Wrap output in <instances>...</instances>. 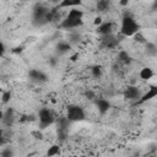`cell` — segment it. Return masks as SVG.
Returning <instances> with one entry per match:
<instances>
[{
  "mask_svg": "<svg viewBox=\"0 0 157 157\" xmlns=\"http://www.w3.org/2000/svg\"><path fill=\"white\" fill-rule=\"evenodd\" d=\"M137 32H140V25L136 22V20L132 17L131 13L125 12L121 18L120 34H123L124 37H132Z\"/></svg>",
  "mask_w": 157,
  "mask_h": 157,
  "instance_id": "obj_1",
  "label": "cell"
},
{
  "mask_svg": "<svg viewBox=\"0 0 157 157\" xmlns=\"http://www.w3.org/2000/svg\"><path fill=\"white\" fill-rule=\"evenodd\" d=\"M66 118L70 123L82 121V120L86 119L85 109L81 105H77V104H69L67 108H66Z\"/></svg>",
  "mask_w": 157,
  "mask_h": 157,
  "instance_id": "obj_2",
  "label": "cell"
},
{
  "mask_svg": "<svg viewBox=\"0 0 157 157\" xmlns=\"http://www.w3.org/2000/svg\"><path fill=\"white\" fill-rule=\"evenodd\" d=\"M38 121H39V129H47L55 121L53 112L49 108H40L38 112Z\"/></svg>",
  "mask_w": 157,
  "mask_h": 157,
  "instance_id": "obj_3",
  "label": "cell"
},
{
  "mask_svg": "<svg viewBox=\"0 0 157 157\" xmlns=\"http://www.w3.org/2000/svg\"><path fill=\"white\" fill-rule=\"evenodd\" d=\"M49 9L47 6H44L43 4H37L33 7V23L36 26H42L45 25V16L48 13Z\"/></svg>",
  "mask_w": 157,
  "mask_h": 157,
  "instance_id": "obj_4",
  "label": "cell"
},
{
  "mask_svg": "<svg viewBox=\"0 0 157 157\" xmlns=\"http://www.w3.org/2000/svg\"><path fill=\"white\" fill-rule=\"evenodd\" d=\"M83 25V20L82 18H67L65 17L59 25L58 27L60 29H74V28H78Z\"/></svg>",
  "mask_w": 157,
  "mask_h": 157,
  "instance_id": "obj_5",
  "label": "cell"
},
{
  "mask_svg": "<svg viewBox=\"0 0 157 157\" xmlns=\"http://www.w3.org/2000/svg\"><path fill=\"white\" fill-rule=\"evenodd\" d=\"M156 97H157V86L152 85V86H150L147 92L141 94V97L135 102V105H140L142 103H146V102H148V101H151L152 98H156Z\"/></svg>",
  "mask_w": 157,
  "mask_h": 157,
  "instance_id": "obj_6",
  "label": "cell"
},
{
  "mask_svg": "<svg viewBox=\"0 0 157 157\" xmlns=\"http://www.w3.org/2000/svg\"><path fill=\"white\" fill-rule=\"evenodd\" d=\"M124 98L125 99H129V101H137L140 97H141V91L137 86H128L125 90H124Z\"/></svg>",
  "mask_w": 157,
  "mask_h": 157,
  "instance_id": "obj_7",
  "label": "cell"
},
{
  "mask_svg": "<svg viewBox=\"0 0 157 157\" xmlns=\"http://www.w3.org/2000/svg\"><path fill=\"white\" fill-rule=\"evenodd\" d=\"M102 45L107 49H115L119 45V39L118 37H115L114 34H108L102 37Z\"/></svg>",
  "mask_w": 157,
  "mask_h": 157,
  "instance_id": "obj_8",
  "label": "cell"
},
{
  "mask_svg": "<svg viewBox=\"0 0 157 157\" xmlns=\"http://www.w3.org/2000/svg\"><path fill=\"white\" fill-rule=\"evenodd\" d=\"M28 77L34 82H47L49 80L47 74H44L43 71L37 70V69H31L28 71Z\"/></svg>",
  "mask_w": 157,
  "mask_h": 157,
  "instance_id": "obj_9",
  "label": "cell"
},
{
  "mask_svg": "<svg viewBox=\"0 0 157 157\" xmlns=\"http://www.w3.org/2000/svg\"><path fill=\"white\" fill-rule=\"evenodd\" d=\"M94 104H96V107H97L98 112H99L102 115H103V114H105V113H108V110L112 108L110 102H109L108 99H105V98H96Z\"/></svg>",
  "mask_w": 157,
  "mask_h": 157,
  "instance_id": "obj_10",
  "label": "cell"
},
{
  "mask_svg": "<svg viewBox=\"0 0 157 157\" xmlns=\"http://www.w3.org/2000/svg\"><path fill=\"white\" fill-rule=\"evenodd\" d=\"M113 28H114L113 22H110V21L103 22L102 25H99V26L97 27V33H98L99 36H102V37L108 36V34H113Z\"/></svg>",
  "mask_w": 157,
  "mask_h": 157,
  "instance_id": "obj_11",
  "label": "cell"
},
{
  "mask_svg": "<svg viewBox=\"0 0 157 157\" xmlns=\"http://www.w3.org/2000/svg\"><path fill=\"white\" fill-rule=\"evenodd\" d=\"M81 5H82L81 0H63L56 6H58V9H74V7L81 6Z\"/></svg>",
  "mask_w": 157,
  "mask_h": 157,
  "instance_id": "obj_12",
  "label": "cell"
},
{
  "mask_svg": "<svg viewBox=\"0 0 157 157\" xmlns=\"http://www.w3.org/2000/svg\"><path fill=\"white\" fill-rule=\"evenodd\" d=\"M13 120H15V110H13L12 108H7V109L4 112V118H2L1 121H2L6 126H10V125H12Z\"/></svg>",
  "mask_w": 157,
  "mask_h": 157,
  "instance_id": "obj_13",
  "label": "cell"
},
{
  "mask_svg": "<svg viewBox=\"0 0 157 157\" xmlns=\"http://www.w3.org/2000/svg\"><path fill=\"white\" fill-rule=\"evenodd\" d=\"M139 76H140L141 80H144V81H148V80H151V78L155 76V72H153V70H152L150 66H144V67L140 70Z\"/></svg>",
  "mask_w": 157,
  "mask_h": 157,
  "instance_id": "obj_14",
  "label": "cell"
},
{
  "mask_svg": "<svg viewBox=\"0 0 157 157\" xmlns=\"http://www.w3.org/2000/svg\"><path fill=\"white\" fill-rule=\"evenodd\" d=\"M55 48H56V52L59 54H66L72 49V45H71V43H69L66 40H61V42H59L56 44Z\"/></svg>",
  "mask_w": 157,
  "mask_h": 157,
  "instance_id": "obj_15",
  "label": "cell"
},
{
  "mask_svg": "<svg viewBox=\"0 0 157 157\" xmlns=\"http://www.w3.org/2000/svg\"><path fill=\"white\" fill-rule=\"evenodd\" d=\"M118 60L120 61V63H123L124 65H129V64H131V61H132V58H131V55L126 52V50H119L118 52Z\"/></svg>",
  "mask_w": 157,
  "mask_h": 157,
  "instance_id": "obj_16",
  "label": "cell"
},
{
  "mask_svg": "<svg viewBox=\"0 0 157 157\" xmlns=\"http://www.w3.org/2000/svg\"><path fill=\"white\" fill-rule=\"evenodd\" d=\"M109 9H110V1H109V0H99V1L96 4V10H97V12H99V13L107 12Z\"/></svg>",
  "mask_w": 157,
  "mask_h": 157,
  "instance_id": "obj_17",
  "label": "cell"
},
{
  "mask_svg": "<svg viewBox=\"0 0 157 157\" xmlns=\"http://www.w3.org/2000/svg\"><path fill=\"white\" fill-rule=\"evenodd\" d=\"M83 15H85L83 10H81L78 7H74V9H70L69 10L66 17L67 18H83Z\"/></svg>",
  "mask_w": 157,
  "mask_h": 157,
  "instance_id": "obj_18",
  "label": "cell"
},
{
  "mask_svg": "<svg viewBox=\"0 0 157 157\" xmlns=\"http://www.w3.org/2000/svg\"><path fill=\"white\" fill-rule=\"evenodd\" d=\"M61 152V147L58 144H53L52 146H49V148L47 150V157H55L59 156Z\"/></svg>",
  "mask_w": 157,
  "mask_h": 157,
  "instance_id": "obj_19",
  "label": "cell"
},
{
  "mask_svg": "<svg viewBox=\"0 0 157 157\" xmlns=\"http://www.w3.org/2000/svg\"><path fill=\"white\" fill-rule=\"evenodd\" d=\"M91 74H92L93 77L99 78V77L102 76V74H103V69H102V66L98 65V64L92 65V66H91Z\"/></svg>",
  "mask_w": 157,
  "mask_h": 157,
  "instance_id": "obj_20",
  "label": "cell"
},
{
  "mask_svg": "<svg viewBox=\"0 0 157 157\" xmlns=\"http://www.w3.org/2000/svg\"><path fill=\"white\" fill-rule=\"evenodd\" d=\"M11 98H12V92L10 90L2 91V93H1V103L2 104H9Z\"/></svg>",
  "mask_w": 157,
  "mask_h": 157,
  "instance_id": "obj_21",
  "label": "cell"
},
{
  "mask_svg": "<svg viewBox=\"0 0 157 157\" xmlns=\"http://www.w3.org/2000/svg\"><path fill=\"white\" fill-rule=\"evenodd\" d=\"M56 123H58V129H69L70 121L67 120L66 117H60Z\"/></svg>",
  "mask_w": 157,
  "mask_h": 157,
  "instance_id": "obj_22",
  "label": "cell"
},
{
  "mask_svg": "<svg viewBox=\"0 0 157 157\" xmlns=\"http://www.w3.org/2000/svg\"><path fill=\"white\" fill-rule=\"evenodd\" d=\"M67 137V129H58V140L59 142H64Z\"/></svg>",
  "mask_w": 157,
  "mask_h": 157,
  "instance_id": "obj_23",
  "label": "cell"
},
{
  "mask_svg": "<svg viewBox=\"0 0 157 157\" xmlns=\"http://www.w3.org/2000/svg\"><path fill=\"white\" fill-rule=\"evenodd\" d=\"M134 37V40L135 42H137V43H142V44H145L147 40H146V38H145V36L141 33V32H137L136 34H134L132 36Z\"/></svg>",
  "mask_w": 157,
  "mask_h": 157,
  "instance_id": "obj_24",
  "label": "cell"
},
{
  "mask_svg": "<svg viewBox=\"0 0 157 157\" xmlns=\"http://www.w3.org/2000/svg\"><path fill=\"white\" fill-rule=\"evenodd\" d=\"M146 48H147V53L151 54V55H155L156 54V44L155 43H151V42H146Z\"/></svg>",
  "mask_w": 157,
  "mask_h": 157,
  "instance_id": "obj_25",
  "label": "cell"
},
{
  "mask_svg": "<svg viewBox=\"0 0 157 157\" xmlns=\"http://www.w3.org/2000/svg\"><path fill=\"white\" fill-rule=\"evenodd\" d=\"M1 157H13V151L10 148V147H6L1 151Z\"/></svg>",
  "mask_w": 157,
  "mask_h": 157,
  "instance_id": "obj_26",
  "label": "cell"
},
{
  "mask_svg": "<svg viewBox=\"0 0 157 157\" xmlns=\"http://www.w3.org/2000/svg\"><path fill=\"white\" fill-rule=\"evenodd\" d=\"M31 135H32L36 140H43V134H42V131H39V129H38V130L32 131V132H31Z\"/></svg>",
  "mask_w": 157,
  "mask_h": 157,
  "instance_id": "obj_27",
  "label": "cell"
},
{
  "mask_svg": "<svg viewBox=\"0 0 157 157\" xmlns=\"http://www.w3.org/2000/svg\"><path fill=\"white\" fill-rule=\"evenodd\" d=\"M85 97H86L87 99H94V98H96V94H94V92H93V91L87 90V91L85 92Z\"/></svg>",
  "mask_w": 157,
  "mask_h": 157,
  "instance_id": "obj_28",
  "label": "cell"
},
{
  "mask_svg": "<svg viewBox=\"0 0 157 157\" xmlns=\"http://www.w3.org/2000/svg\"><path fill=\"white\" fill-rule=\"evenodd\" d=\"M80 58V53L78 52H76V53H74L72 55H70V61H72V63H75V61H77V59Z\"/></svg>",
  "mask_w": 157,
  "mask_h": 157,
  "instance_id": "obj_29",
  "label": "cell"
},
{
  "mask_svg": "<svg viewBox=\"0 0 157 157\" xmlns=\"http://www.w3.org/2000/svg\"><path fill=\"white\" fill-rule=\"evenodd\" d=\"M93 23L98 27L99 25H102L103 23V20H102V17L101 16H97V17H94V20H93Z\"/></svg>",
  "mask_w": 157,
  "mask_h": 157,
  "instance_id": "obj_30",
  "label": "cell"
},
{
  "mask_svg": "<svg viewBox=\"0 0 157 157\" xmlns=\"http://www.w3.org/2000/svg\"><path fill=\"white\" fill-rule=\"evenodd\" d=\"M5 50H6V48H5V44L0 40V58L1 56H4V54H5Z\"/></svg>",
  "mask_w": 157,
  "mask_h": 157,
  "instance_id": "obj_31",
  "label": "cell"
},
{
  "mask_svg": "<svg viewBox=\"0 0 157 157\" xmlns=\"http://www.w3.org/2000/svg\"><path fill=\"white\" fill-rule=\"evenodd\" d=\"M5 142V139H4V131L0 130V146H2Z\"/></svg>",
  "mask_w": 157,
  "mask_h": 157,
  "instance_id": "obj_32",
  "label": "cell"
},
{
  "mask_svg": "<svg viewBox=\"0 0 157 157\" xmlns=\"http://www.w3.org/2000/svg\"><path fill=\"white\" fill-rule=\"evenodd\" d=\"M36 117L34 115H27V121H34Z\"/></svg>",
  "mask_w": 157,
  "mask_h": 157,
  "instance_id": "obj_33",
  "label": "cell"
},
{
  "mask_svg": "<svg viewBox=\"0 0 157 157\" xmlns=\"http://www.w3.org/2000/svg\"><path fill=\"white\" fill-rule=\"evenodd\" d=\"M20 121H21V123H25V121H27V115H21V118H20Z\"/></svg>",
  "mask_w": 157,
  "mask_h": 157,
  "instance_id": "obj_34",
  "label": "cell"
},
{
  "mask_svg": "<svg viewBox=\"0 0 157 157\" xmlns=\"http://www.w3.org/2000/svg\"><path fill=\"white\" fill-rule=\"evenodd\" d=\"M121 6H126V5H129V0H124V1H120L119 2Z\"/></svg>",
  "mask_w": 157,
  "mask_h": 157,
  "instance_id": "obj_35",
  "label": "cell"
},
{
  "mask_svg": "<svg viewBox=\"0 0 157 157\" xmlns=\"http://www.w3.org/2000/svg\"><path fill=\"white\" fill-rule=\"evenodd\" d=\"M12 52H13V53H18V52H22V47H17V48H15Z\"/></svg>",
  "mask_w": 157,
  "mask_h": 157,
  "instance_id": "obj_36",
  "label": "cell"
},
{
  "mask_svg": "<svg viewBox=\"0 0 157 157\" xmlns=\"http://www.w3.org/2000/svg\"><path fill=\"white\" fill-rule=\"evenodd\" d=\"M55 61H56V60H55V58H52V60H50V64H52V65H54V64H55Z\"/></svg>",
  "mask_w": 157,
  "mask_h": 157,
  "instance_id": "obj_37",
  "label": "cell"
},
{
  "mask_svg": "<svg viewBox=\"0 0 157 157\" xmlns=\"http://www.w3.org/2000/svg\"><path fill=\"white\" fill-rule=\"evenodd\" d=\"M2 118H4V112L0 110V120H2Z\"/></svg>",
  "mask_w": 157,
  "mask_h": 157,
  "instance_id": "obj_38",
  "label": "cell"
},
{
  "mask_svg": "<svg viewBox=\"0 0 157 157\" xmlns=\"http://www.w3.org/2000/svg\"><path fill=\"white\" fill-rule=\"evenodd\" d=\"M2 91H4V90H2L1 87H0V93H2Z\"/></svg>",
  "mask_w": 157,
  "mask_h": 157,
  "instance_id": "obj_39",
  "label": "cell"
}]
</instances>
